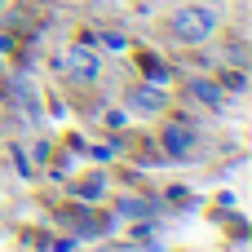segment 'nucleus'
<instances>
[{
    "label": "nucleus",
    "mask_w": 252,
    "mask_h": 252,
    "mask_svg": "<svg viewBox=\"0 0 252 252\" xmlns=\"http://www.w3.org/2000/svg\"><path fill=\"white\" fill-rule=\"evenodd\" d=\"M217 27H221V9H213V4H182L168 22V31L182 44H204L217 35Z\"/></svg>",
    "instance_id": "obj_1"
},
{
    "label": "nucleus",
    "mask_w": 252,
    "mask_h": 252,
    "mask_svg": "<svg viewBox=\"0 0 252 252\" xmlns=\"http://www.w3.org/2000/svg\"><path fill=\"white\" fill-rule=\"evenodd\" d=\"M62 66H66V75H75L80 84H89V80H97V71H102V58H97L93 49H84V44H75V49H66V58H62Z\"/></svg>",
    "instance_id": "obj_2"
},
{
    "label": "nucleus",
    "mask_w": 252,
    "mask_h": 252,
    "mask_svg": "<svg viewBox=\"0 0 252 252\" xmlns=\"http://www.w3.org/2000/svg\"><path fill=\"white\" fill-rule=\"evenodd\" d=\"M128 106H133L137 115H155V111H164V106H168V93H164L159 84H142V89H133V93H128Z\"/></svg>",
    "instance_id": "obj_3"
},
{
    "label": "nucleus",
    "mask_w": 252,
    "mask_h": 252,
    "mask_svg": "<svg viewBox=\"0 0 252 252\" xmlns=\"http://www.w3.org/2000/svg\"><path fill=\"white\" fill-rule=\"evenodd\" d=\"M190 146H195V124L177 120V124H168V128H164V151H168L173 159L190 155Z\"/></svg>",
    "instance_id": "obj_4"
},
{
    "label": "nucleus",
    "mask_w": 252,
    "mask_h": 252,
    "mask_svg": "<svg viewBox=\"0 0 252 252\" xmlns=\"http://www.w3.org/2000/svg\"><path fill=\"white\" fill-rule=\"evenodd\" d=\"M190 93H195L204 106H221V84H213V80H195Z\"/></svg>",
    "instance_id": "obj_5"
},
{
    "label": "nucleus",
    "mask_w": 252,
    "mask_h": 252,
    "mask_svg": "<svg viewBox=\"0 0 252 252\" xmlns=\"http://www.w3.org/2000/svg\"><path fill=\"white\" fill-rule=\"evenodd\" d=\"M13 89H18V102L27 106V115L40 120V106H35V97H31V84H27V80H13Z\"/></svg>",
    "instance_id": "obj_6"
},
{
    "label": "nucleus",
    "mask_w": 252,
    "mask_h": 252,
    "mask_svg": "<svg viewBox=\"0 0 252 252\" xmlns=\"http://www.w3.org/2000/svg\"><path fill=\"white\" fill-rule=\"evenodd\" d=\"M97 190H102V177H93V182H84V186H80V195H97Z\"/></svg>",
    "instance_id": "obj_7"
},
{
    "label": "nucleus",
    "mask_w": 252,
    "mask_h": 252,
    "mask_svg": "<svg viewBox=\"0 0 252 252\" xmlns=\"http://www.w3.org/2000/svg\"><path fill=\"white\" fill-rule=\"evenodd\" d=\"M115 252H155V248H115Z\"/></svg>",
    "instance_id": "obj_8"
}]
</instances>
